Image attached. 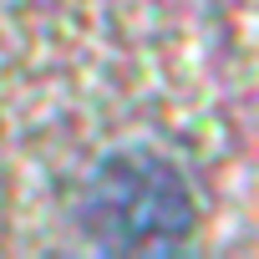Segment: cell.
<instances>
[{
    "label": "cell",
    "mask_w": 259,
    "mask_h": 259,
    "mask_svg": "<svg viewBox=\"0 0 259 259\" xmlns=\"http://www.w3.org/2000/svg\"><path fill=\"white\" fill-rule=\"evenodd\" d=\"M76 219L87 239L112 254H163L188 239L193 198L168 158L148 148H127L97 163V173L81 188Z\"/></svg>",
    "instance_id": "obj_1"
}]
</instances>
